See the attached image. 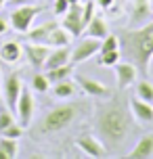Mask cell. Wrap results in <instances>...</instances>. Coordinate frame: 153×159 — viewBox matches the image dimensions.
Listing matches in <instances>:
<instances>
[{
  "mask_svg": "<svg viewBox=\"0 0 153 159\" xmlns=\"http://www.w3.org/2000/svg\"><path fill=\"white\" fill-rule=\"evenodd\" d=\"M95 132L99 134V140L107 147V151L122 149L134 132V121L128 115L126 105L122 98H111L101 103L95 111Z\"/></svg>",
  "mask_w": 153,
  "mask_h": 159,
  "instance_id": "6da1fadb",
  "label": "cell"
},
{
  "mask_svg": "<svg viewBox=\"0 0 153 159\" xmlns=\"http://www.w3.org/2000/svg\"><path fill=\"white\" fill-rule=\"evenodd\" d=\"M118 38L122 61H128L143 75H149V65L153 59V19L145 25L124 30Z\"/></svg>",
  "mask_w": 153,
  "mask_h": 159,
  "instance_id": "7a4b0ae2",
  "label": "cell"
},
{
  "mask_svg": "<svg viewBox=\"0 0 153 159\" xmlns=\"http://www.w3.org/2000/svg\"><path fill=\"white\" fill-rule=\"evenodd\" d=\"M88 111L86 103H65V105H57L50 111L44 113V117L34 126V136H50V134H59L72 126L73 121L84 115Z\"/></svg>",
  "mask_w": 153,
  "mask_h": 159,
  "instance_id": "3957f363",
  "label": "cell"
},
{
  "mask_svg": "<svg viewBox=\"0 0 153 159\" xmlns=\"http://www.w3.org/2000/svg\"><path fill=\"white\" fill-rule=\"evenodd\" d=\"M42 11H44V7H38V4H19V7H15V11L8 15V25L15 30V32L19 34H25L30 27H32L34 19L40 15Z\"/></svg>",
  "mask_w": 153,
  "mask_h": 159,
  "instance_id": "277c9868",
  "label": "cell"
},
{
  "mask_svg": "<svg viewBox=\"0 0 153 159\" xmlns=\"http://www.w3.org/2000/svg\"><path fill=\"white\" fill-rule=\"evenodd\" d=\"M23 90V82H21V75L19 73H8L4 78V84H2V96H4V103L11 111H15L17 101H19V94Z\"/></svg>",
  "mask_w": 153,
  "mask_h": 159,
  "instance_id": "5b68a950",
  "label": "cell"
},
{
  "mask_svg": "<svg viewBox=\"0 0 153 159\" xmlns=\"http://www.w3.org/2000/svg\"><path fill=\"white\" fill-rule=\"evenodd\" d=\"M15 111H17V117H19V124H21V126H23V128L32 126L34 111H36V103H34L32 90H27V88H23V90H21Z\"/></svg>",
  "mask_w": 153,
  "mask_h": 159,
  "instance_id": "8992f818",
  "label": "cell"
},
{
  "mask_svg": "<svg viewBox=\"0 0 153 159\" xmlns=\"http://www.w3.org/2000/svg\"><path fill=\"white\" fill-rule=\"evenodd\" d=\"M76 147H78L84 155L95 157V159H103V157H107V153H109L107 147L99 140V136H92V134L78 136V138H76Z\"/></svg>",
  "mask_w": 153,
  "mask_h": 159,
  "instance_id": "52a82bcc",
  "label": "cell"
},
{
  "mask_svg": "<svg viewBox=\"0 0 153 159\" xmlns=\"http://www.w3.org/2000/svg\"><path fill=\"white\" fill-rule=\"evenodd\" d=\"M61 27L72 34V38H78L84 34V23H82V4H69L67 13L61 19Z\"/></svg>",
  "mask_w": 153,
  "mask_h": 159,
  "instance_id": "ba28073f",
  "label": "cell"
},
{
  "mask_svg": "<svg viewBox=\"0 0 153 159\" xmlns=\"http://www.w3.org/2000/svg\"><path fill=\"white\" fill-rule=\"evenodd\" d=\"M99 48H101V40L99 38H92V36H86V38L82 40L78 46L72 50V63H84V61H88L90 57L99 55Z\"/></svg>",
  "mask_w": 153,
  "mask_h": 159,
  "instance_id": "9c48e42d",
  "label": "cell"
},
{
  "mask_svg": "<svg viewBox=\"0 0 153 159\" xmlns=\"http://www.w3.org/2000/svg\"><path fill=\"white\" fill-rule=\"evenodd\" d=\"M49 52H50L49 44H42V42H27V44H23V55L27 57V61H30V65L34 69L44 67V61H46Z\"/></svg>",
  "mask_w": 153,
  "mask_h": 159,
  "instance_id": "30bf717a",
  "label": "cell"
},
{
  "mask_svg": "<svg viewBox=\"0 0 153 159\" xmlns=\"http://www.w3.org/2000/svg\"><path fill=\"white\" fill-rule=\"evenodd\" d=\"M113 71H115V80H118V88L120 90H126L128 86H132L137 82L138 69L128 61H118L113 65Z\"/></svg>",
  "mask_w": 153,
  "mask_h": 159,
  "instance_id": "8fae6325",
  "label": "cell"
},
{
  "mask_svg": "<svg viewBox=\"0 0 153 159\" xmlns=\"http://www.w3.org/2000/svg\"><path fill=\"white\" fill-rule=\"evenodd\" d=\"M153 7L151 0H132V8H130V27H138L151 21Z\"/></svg>",
  "mask_w": 153,
  "mask_h": 159,
  "instance_id": "7c38bea8",
  "label": "cell"
},
{
  "mask_svg": "<svg viewBox=\"0 0 153 159\" xmlns=\"http://www.w3.org/2000/svg\"><path fill=\"white\" fill-rule=\"evenodd\" d=\"M76 84H78L88 96H92V98H103V101L105 98H111V90L105 86L103 82H99V80L86 78V75H78Z\"/></svg>",
  "mask_w": 153,
  "mask_h": 159,
  "instance_id": "4fadbf2b",
  "label": "cell"
},
{
  "mask_svg": "<svg viewBox=\"0 0 153 159\" xmlns=\"http://www.w3.org/2000/svg\"><path fill=\"white\" fill-rule=\"evenodd\" d=\"M128 107H130V113L132 117L141 121V124H151L153 121V105L138 98V96H132L128 98Z\"/></svg>",
  "mask_w": 153,
  "mask_h": 159,
  "instance_id": "5bb4252c",
  "label": "cell"
},
{
  "mask_svg": "<svg viewBox=\"0 0 153 159\" xmlns=\"http://www.w3.org/2000/svg\"><path fill=\"white\" fill-rule=\"evenodd\" d=\"M72 63V48L69 46H57L50 48L49 57L44 61V69H53V67H59V65Z\"/></svg>",
  "mask_w": 153,
  "mask_h": 159,
  "instance_id": "9a60e30c",
  "label": "cell"
},
{
  "mask_svg": "<svg viewBox=\"0 0 153 159\" xmlns=\"http://www.w3.org/2000/svg\"><path fill=\"white\" fill-rule=\"evenodd\" d=\"M21 57H23V46L15 42V40H11V42H4L2 46H0V61L2 63H19L21 61Z\"/></svg>",
  "mask_w": 153,
  "mask_h": 159,
  "instance_id": "2e32d148",
  "label": "cell"
},
{
  "mask_svg": "<svg viewBox=\"0 0 153 159\" xmlns=\"http://www.w3.org/2000/svg\"><path fill=\"white\" fill-rule=\"evenodd\" d=\"M130 159H151L153 157V134H147L138 140L132 151H128Z\"/></svg>",
  "mask_w": 153,
  "mask_h": 159,
  "instance_id": "e0dca14e",
  "label": "cell"
},
{
  "mask_svg": "<svg viewBox=\"0 0 153 159\" xmlns=\"http://www.w3.org/2000/svg\"><path fill=\"white\" fill-rule=\"evenodd\" d=\"M57 21H46V23L38 25V27H30L27 32H25V38L27 42H42V44H46V38L50 36V32L57 27Z\"/></svg>",
  "mask_w": 153,
  "mask_h": 159,
  "instance_id": "ac0fdd59",
  "label": "cell"
},
{
  "mask_svg": "<svg viewBox=\"0 0 153 159\" xmlns=\"http://www.w3.org/2000/svg\"><path fill=\"white\" fill-rule=\"evenodd\" d=\"M84 34H86V36H92V38L103 40L107 34H111V32H109V25H107V21H105L103 17L95 15L92 19H90V23L84 27Z\"/></svg>",
  "mask_w": 153,
  "mask_h": 159,
  "instance_id": "d6986e66",
  "label": "cell"
},
{
  "mask_svg": "<svg viewBox=\"0 0 153 159\" xmlns=\"http://www.w3.org/2000/svg\"><path fill=\"white\" fill-rule=\"evenodd\" d=\"M69 42H72V34L63 30L61 25H57L55 30L50 32V36L46 38V44L50 48H57V46H69Z\"/></svg>",
  "mask_w": 153,
  "mask_h": 159,
  "instance_id": "ffe728a7",
  "label": "cell"
},
{
  "mask_svg": "<svg viewBox=\"0 0 153 159\" xmlns=\"http://www.w3.org/2000/svg\"><path fill=\"white\" fill-rule=\"evenodd\" d=\"M76 92H78V84H73L69 78L53 84V94H55L57 98H72Z\"/></svg>",
  "mask_w": 153,
  "mask_h": 159,
  "instance_id": "44dd1931",
  "label": "cell"
},
{
  "mask_svg": "<svg viewBox=\"0 0 153 159\" xmlns=\"http://www.w3.org/2000/svg\"><path fill=\"white\" fill-rule=\"evenodd\" d=\"M72 73H73V63H65L59 65V67H53V69H46V78H49L50 84H57L61 80L72 78Z\"/></svg>",
  "mask_w": 153,
  "mask_h": 159,
  "instance_id": "7402d4cb",
  "label": "cell"
},
{
  "mask_svg": "<svg viewBox=\"0 0 153 159\" xmlns=\"http://www.w3.org/2000/svg\"><path fill=\"white\" fill-rule=\"evenodd\" d=\"M19 155V144L17 138L0 136V159H15Z\"/></svg>",
  "mask_w": 153,
  "mask_h": 159,
  "instance_id": "603a6c76",
  "label": "cell"
},
{
  "mask_svg": "<svg viewBox=\"0 0 153 159\" xmlns=\"http://www.w3.org/2000/svg\"><path fill=\"white\" fill-rule=\"evenodd\" d=\"M50 86H53V84L49 82L46 73H34V78H32V90L44 94V92H49V90H50Z\"/></svg>",
  "mask_w": 153,
  "mask_h": 159,
  "instance_id": "cb8c5ba5",
  "label": "cell"
},
{
  "mask_svg": "<svg viewBox=\"0 0 153 159\" xmlns=\"http://www.w3.org/2000/svg\"><path fill=\"white\" fill-rule=\"evenodd\" d=\"M137 96L143 98V101H147V103H153V84L151 82L141 80V82L137 84Z\"/></svg>",
  "mask_w": 153,
  "mask_h": 159,
  "instance_id": "d4e9b609",
  "label": "cell"
},
{
  "mask_svg": "<svg viewBox=\"0 0 153 159\" xmlns=\"http://www.w3.org/2000/svg\"><path fill=\"white\" fill-rule=\"evenodd\" d=\"M122 61L120 57V50H109V52H99V63L101 65H107V67H113V65Z\"/></svg>",
  "mask_w": 153,
  "mask_h": 159,
  "instance_id": "484cf974",
  "label": "cell"
},
{
  "mask_svg": "<svg viewBox=\"0 0 153 159\" xmlns=\"http://www.w3.org/2000/svg\"><path fill=\"white\" fill-rule=\"evenodd\" d=\"M23 130H25V128L21 126V124H11L8 128H4V130L0 132V136H7V138H17V140H19V138L23 136Z\"/></svg>",
  "mask_w": 153,
  "mask_h": 159,
  "instance_id": "4316f807",
  "label": "cell"
},
{
  "mask_svg": "<svg viewBox=\"0 0 153 159\" xmlns=\"http://www.w3.org/2000/svg\"><path fill=\"white\" fill-rule=\"evenodd\" d=\"M11 124H15V117H13V113H11V109H2L0 111V132L4 130V128H8Z\"/></svg>",
  "mask_w": 153,
  "mask_h": 159,
  "instance_id": "83f0119b",
  "label": "cell"
},
{
  "mask_svg": "<svg viewBox=\"0 0 153 159\" xmlns=\"http://www.w3.org/2000/svg\"><path fill=\"white\" fill-rule=\"evenodd\" d=\"M67 8H69V2H67V0H53V13H55V15L63 17L65 13H67Z\"/></svg>",
  "mask_w": 153,
  "mask_h": 159,
  "instance_id": "f1b7e54d",
  "label": "cell"
},
{
  "mask_svg": "<svg viewBox=\"0 0 153 159\" xmlns=\"http://www.w3.org/2000/svg\"><path fill=\"white\" fill-rule=\"evenodd\" d=\"M97 2L99 8H103V11H109V8L115 7V0H95Z\"/></svg>",
  "mask_w": 153,
  "mask_h": 159,
  "instance_id": "f546056e",
  "label": "cell"
},
{
  "mask_svg": "<svg viewBox=\"0 0 153 159\" xmlns=\"http://www.w3.org/2000/svg\"><path fill=\"white\" fill-rule=\"evenodd\" d=\"M7 30H8V21L4 19V17H0V36L7 34Z\"/></svg>",
  "mask_w": 153,
  "mask_h": 159,
  "instance_id": "4dcf8cb0",
  "label": "cell"
},
{
  "mask_svg": "<svg viewBox=\"0 0 153 159\" xmlns=\"http://www.w3.org/2000/svg\"><path fill=\"white\" fill-rule=\"evenodd\" d=\"M34 0H7V4H15V7H19V4H32Z\"/></svg>",
  "mask_w": 153,
  "mask_h": 159,
  "instance_id": "1f68e13d",
  "label": "cell"
},
{
  "mask_svg": "<svg viewBox=\"0 0 153 159\" xmlns=\"http://www.w3.org/2000/svg\"><path fill=\"white\" fill-rule=\"evenodd\" d=\"M4 7H7V0H0V11H2Z\"/></svg>",
  "mask_w": 153,
  "mask_h": 159,
  "instance_id": "d6a6232c",
  "label": "cell"
},
{
  "mask_svg": "<svg viewBox=\"0 0 153 159\" xmlns=\"http://www.w3.org/2000/svg\"><path fill=\"white\" fill-rule=\"evenodd\" d=\"M67 2H69V4H78L80 0H67Z\"/></svg>",
  "mask_w": 153,
  "mask_h": 159,
  "instance_id": "836d02e7",
  "label": "cell"
},
{
  "mask_svg": "<svg viewBox=\"0 0 153 159\" xmlns=\"http://www.w3.org/2000/svg\"><path fill=\"white\" fill-rule=\"evenodd\" d=\"M149 73H153V59H151V65H149Z\"/></svg>",
  "mask_w": 153,
  "mask_h": 159,
  "instance_id": "e575fe53",
  "label": "cell"
},
{
  "mask_svg": "<svg viewBox=\"0 0 153 159\" xmlns=\"http://www.w3.org/2000/svg\"><path fill=\"white\" fill-rule=\"evenodd\" d=\"M124 2H126V0H115V4H124Z\"/></svg>",
  "mask_w": 153,
  "mask_h": 159,
  "instance_id": "d590c367",
  "label": "cell"
},
{
  "mask_svg": "<svg viewBox=\"0 0 153 159\" xmlns=\"http://www.w3.org/2000/svg\"><path fill=\"white\" fill-rule=\"evenodd\" d=\"M151 7H153V0H151Z\"/></svg>",
  "mask_w": 153,
  "mask_h": 159,
  "instance_id": "8d00e7d4",
  "label": "cell"
},
{
  "mask_svg": "<svg viewBox=\"0 0 153 159\" xmlns=\"http://www.w3.org/2000/svg\"><path fill=\"white\" fill-rule=\"evenodd\" d=\"M0 96H2V94H0ZM0 101H2V98H0Z\"/></svg>",
  "mask_w": 153,
  "mask_h": 159,
  "instance_id": "74e56055",
  "label": "cell"
}]
</instances>
